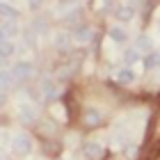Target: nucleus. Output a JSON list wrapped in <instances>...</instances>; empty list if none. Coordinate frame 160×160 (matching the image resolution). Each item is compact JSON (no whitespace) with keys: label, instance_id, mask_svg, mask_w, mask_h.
<instances>
[{"label":"nucleus","instance_id":"f8f14e48","mask_svg":"<svg viewBox=\"0 0 160 160\" xmlns=\"http://www.w3.org/2000/svg\"><path fill=\"white\" fill-rule=\"evenodd\" d=\"M16 9H12L9 2H2V23H12V21H16Z\"/></svg>","mask_w":160,"mask_h":160},{"label":"nucleus","instance_id":"6ab92c4d","mask_svg":"<svg viewBox=\"0 0 160 160\" xmlns=\"http://www.w3.org/2000/svg\"><path fill=\"white\" fill-rule=\"evenodd\" d=\"M28 7H30V9H39L41 2H28Z\"/></svg>","mask_w":160,"mask_h":160},{"label":"nucleus","instance_id":"39448f33","mask_svg":"<svg viewBox=\"0 0 160 160\" xmlns=\"http://www.w3.org/2000/svg\"><path fill=\"white\" fill-rule=\"evenodd\" d=\"M41 94H43V98L46 101H53L55 96H57V89H55V82L50 78H41Z\"/></svg>","mask_w":160,"mask_h":160},{"label":"nucleus","instance_id":"f3484780","mask_svg":"<svg viewBox=\"0 0 160 160\" xmlns=\"http://www.w3.org/2000/svg\"><path fill=\"white\" fill-rule=\"evenodd\" d=\"M123 60H126V64H135L137 60H140V55H137V48H128L126 53H123Z\"/></svg>","mask_w":160,"mask_h":160},{"label":"nucleus","instance_id":"423d86ee","mask_svg":"<svg viewBox=\"0 0 160 160\" xmlns=\"http://www.w3.org/2000/svg\"><path fill=\"white\" fill-rule=\"evenodd\" d=\"M114 16H117L119 21H123V23H126V21H130L135 16V5L133 2H126V5H121L117 12H114Z\"/></svg>","mask_w":160,"mask_h":160},{"label":"nucleus","instance_id":"9d476101","mask_svg":"<svg viewBox=\"0 0 160 160\" xmlns=\"http://www.w3.org/2000/svg\"><path fill=\"white\" fill-rule=\"evenodd\" d=\"M73 39H76L78 43H87V41H92V30H89L87 25H78V28H76Z\"/></svg>","mask_w":160,"mask_h":160},{"label":"nucleus","instance_id":"7ed1b4c3","mask_svg":"<svg viewBox=\"0 0 160 160\" xmlns=\"http://www.w3.org/2000/svg\"><path fill=\"white\" fill-rule=\"evenodd\" d=\"M82 156H85L87 160L101 158V156H103V147H101V144H96V142H87L85 147H82Z\"/></svg>","mask_w":160,"mask_h":160},{"label":"nucleus","instance_id":"f257e3e1","mask_svg":"<svg viewBox=\"0 0 160 160\" xmlns=\"http://www.w3.org/2000/svg\"><path fill=\"white\" fill-rule=\"evenodd\" d=\"M12 149H14L16 156H28L32 151V140L25 133H18V135L12 137Z\"/></svg>","mask_w":160,"mask_h":160},{"label":"nucleus","instance_id":"0eeeda50","mask_svg":"<svg viewBox=\"0 0 160 160\" xmlns=\"http://www.w3.org/2000/svg\"><path fill=\"white\" fill-rule=\"evenodd\" d=\"M18 114H21V121H23V123H32L34 119H37V110H34L32 105H21Z\"/></svg>","mask_w":160,"mask_h":160},{"label":"nucleus","instance_id":"dca6fc26","mask_svg":"<svg viewBox=\"0 0 160 160\" xmlns=\"http://www.w3.org/2000/svg\"><path fill=\"white\" fill-rule=\"evenodd\" d=\"M14 53H16V46L12 41H2V60H9Z\"/></svg>","mask_w":160,"mask_h":160},{"label":"nucleus","instance_id":"4468645a","mask_svg":"<svg viewBox=\"0 0 160 160\" xmlns=\"http://www.w3.org/2000/svg\"><path fill=\"white\" fill-rule=\"evenodd\" d=\"M117 80L123 82V85H128V82H133V80H135V73L130 71V67H126V69H121L119 73H117Z\"/></svg>","mask_w":160,"mask_h":160},{"label":"nucleus","instance_id":"9b49d317","mask_svg":"<svg viewBox=\"0 0 160 160\" xmlns=\"http://www.w3.org/2000/svg\"><path fill=\"white\" fill-rule=\"evenodd\" d=\"M2 41H9L12 37H16L18 34V28H16V21H12V23H2Z\"/></svg>","mask_w":160,"mask_h":160},{"label":"nucleus","instance_id":"ddd939ff","mask_svg":"<svg viewBox=\"0 0 160 160\" xmlns=\"http://www.w3.org/2000/svg\"><path fill=\"white\" fill-rule=\"evenodd\" d=\"M110 39L112 41H117V43H123V41H126L128 39V34H126V30H123V28H110Z\"/></svg>","mask_w":160,"mask_h":160},{"label":"nucleus","instance_id":"f03ea898","mask_svg":"<svg viewBox=\"0 0 160 160\" xmlns=\"http://www.w3.org/2000/svg\"><path fill=\"white\" fill-rule=\"evenodd\" d=\"M9 73H12V82L18 85V82H23V80L30 78V73H32V64H30V62H16V64L9 69Z\"/></svg>","mask_w":160,"mask_h":160},{"label":"nucleus","instance_id":"2eb2a0df","mask_svg":"<svg viewBox=\"0 0 160 160\" xmlns=\"http://www.w3.org/2000/svg\"><path fill=\"white\" fill-rule=\"evenodd\" d=\"M158 64H160V53H151V55L144 57V67H147L149 71H151V69H156Z\"/></svg>","mask_w":160,"mask_h":160},{"label":"nucleus","instance_id":"a211bd4d","mask_svg":"<svg viewBox=\"0 0 160 160\" xmlns=\"http://www.w3.org/2000/svg\"><path fill=\"white\" fill-rule=\"evenodd\" d=\"M71 9H76V2H67V0H64V2H57V12H71Z\"/></svg>","mask_w":160,"mask_h":160},{"label":"nucleus","instance_id":"1a4fd4ad","mask_svg":"<svg viewBox=\"0 0 160 160\" xmlns=\"http://www.w3.org/2000/svg\"><path fill=\"white\" fill-rule=\"evenodd\" d=\"M69 46H71V37H69L67 32L55 34V48H57V50H62V53H69Z\"/></svg>","mask_w":160,"mask_h":160},{"label":"nucleus","instance_id":"20e7f679","mask_svg":"<svg viewBox=\"0 0 160 160\" xmlns=\"http://www.w3.org/2000/svg\"><path fill=\"white\" fill-rule=\"evenodd\" d=\"M101 112L96 110V108H87V112H85V126L87 128H96V126H101Z\"/></svg>","mask_w":160,"mask_h":160},{"label":"nucleus","instance_id":"6e6552de","mask_svg":"<svg viewBox=\"0 0 160 160\" xmlns=\"http://www.w3.org/2000/svg\"><path fill=\"white\" fill-rule=\"evenodd\" d=\"M135 48L142 50V53H147V55H151V50H153V41H151L147 34H140L137 41H135Z\"/></svg>","mask_w":160,"mask_h":160}]
</instances>
